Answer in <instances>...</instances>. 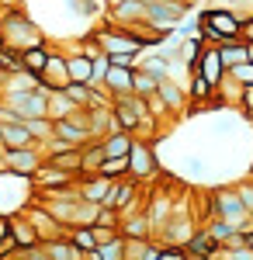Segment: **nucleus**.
<instances>
[{
    "instance_id": "2",
    "label": "nucleus",
    "mask_w": 253,
    "mask_h": 260,
    "mask_svg": "<svg viewBox=\"0 0 253 260\" xmlns=\"http://www.w3.org/2000/svg\"><path fill=\"white\" fill-rule=\"evenodd\" d=\"M212 215L233 222L236 229L250 225V219H253L250 212L243 208V201H239V194H236L233 184H229V187H215V191H212Z\"/></svg>"
},
{
    "instance_id": "39",
    "label": "nucleus",
    "mask_w": 253,
    "mask_h": 260,
    "mask_svg": "<svg viewBox=\"0 0 253 260\" xmlns=\"http://www.w3.org/2000/svg\"><path fill=\"white\" fill-rule=\"evenodd\" d=\"M184 260H212V257H201V253H191V250H187V257Z\"/></svg>"
},
{
    "instance_id": "20",
    "label": "nucleus",
    "mask_w": 253,
    "mask_h": 260,
    "mask_svg": "<svg viewBox=\"0 0 253 260\" xmlns=\"http://www.w3.org/2000/svg\"><path fill=\"white\" fill-rule=\"evenodd\" d=\"M80 111V104L66 90H52L49 94V118L52 121H59V118H70V115H77Z\"/></svg>"
},
{
    "instance_id": "5",
    "label": "nucleus",
    "mask_w": 253,
    "mask_h": 260,
    "mask_svg": "<svg viewBox=\"0 0 253 260\" xmlns=\"http://www.w3.org/2000/svg\"><path fill=\"white\" fill-rule=\"evenodd\" d=\"M156 167H160V160H156V146L149 139H136L132 149H129V174H132L139 184H146V180H153Z\"/></svg>"
},
{
    "instance_id": "33",
    "label": "nucleus",
    "mask_w": 253,
    "mask_h": 260,
    "mask_svg": "<svg viewBox=\"0 0 253 260\" xmlns=\"http://www.w3.org/2000/svg\"><path fill=\"white\" fill-rule=\"evenodd\" d=\"M229 77H233L239 87H253V62H239V66H229Z\"/></svg>"
},
{
    "instance_id": "4",
    "label": "nucleus",
    "mask_w": 253,
    "mask_h": 260,
    "mask_svg": "<svg viewBox=\"0 0 253 260\" xmlns=\"http://www.w3.org/2000/svg\"><path fill=\"white\" fill-rule=\"evenodd\" d=\"M187 11H191V4H184V0H153L146 7V24L149 28H177L187 18Z\"/></svg>"
},
{
    "instance_id": "1",
    "label": "nucleus",
    "mask_w": 253,
    "mask_h": 260,
    "mask_svg": "<svg viewBox=\"0 0 253 260\" xmlns=\"http://www.w3.org/2000/svg\"><path fill=\"white\" fill-rule=\"evenodd\" d=\"M0 28H4V45H11V49H18V52L35 49V45L45 42L42 39V28L28 18L24 11H18V7H11V11L0 14Z\"/></svg>"
},
{
    "instance_id": "34",
    "label": "nucleus",
    "mask_w": 253,
    "mask_h": 260,
    "mask_svg": "<svg viewBox=\"0 0 253 260\" xmlns=\"http://www.w3.org/2000/svg\"><path fill=\"white\" fill-rule=\"evenodd\" d=\"M236 187V194H239V201H243V208L253 215V177H246V180H236L233 184Z\"/></svg>"
},
{
    "instance_id": "8",
    "label": "nucleus",
    "mask_w": 253,
    "mask_h": 260,
    "mask_svg": "<svg viewBox=\"0 0 253 260\" xmlns=\"http://www.w3.org/2000/svg\"><path fill=\"white\" fill-rule=\"evenodd\" d=\"M198 21L212 24L215 31L226 35V39H243V18L233 14V11H226V7H205V11H198Z\"/></svg>"
},
{
    "instance_id": "13",
    "label": "nucleus",
    "mask_w": 253,
    "mask_h": 260,
    "mask_svg": "<svg viewBox=\"0 0 253 260\" xmlns=\"http://www.w3.org/2000/svg\"><path fill=\"white\" fill-rule=\"evenodd\" d=\"M132 73L136 70H121V66H108V73H104V80H101V87L111 94V101L115 98H129L132 94Z\"/></svg>"
},
{
    "instance_id": "45",
    "label": "nucleus",
    "mask_w": 253,
    "mask_h": 260,
    "mask_svg": "<svg viewBox=\"0 0 253 260\" xmlns=\"http://www.w3.org/2000/svg\"><path fill=\"white\" fill-rule=\"evenodd\" d=\"M187 4H198V0H187Z\"/></svg>"
},
{
    "instance_id": "12",
    "label": "nucleus",
    "mask_w": 253,
    "mask_h": 260,
    "mask_svg": "<svg viewBox=\"0 0 253 260\" xmlns=\"http://www.w3.org/2000/svg\"><path fill=\"white\" fill-rule=\"evenodd\" d=\"M11 219V240L18 243V250H31V246H39V233H35V225L28 222L24 212H14V215H7Z\"/></svg>"
},
{
    "instance_id": "23",
    "label": "nucleus",
    "mask_w": 253,
    "mask_h": 260,
    "mask_svg": "<svg viewBox=\"0 0 253 260\" xmlns=\"http://www.w3.org/2000/svg\"><path fill=\"white\" fill-rule=\"evenodd\" d=\"M218 52H222V62H226V70L250 59V45H246V39H229L226 45H218Z\"/></svg>"
},
{
    "instance_id": "3",
    "label": "nucleus",
    "mask_w": 253,
    "mask_h": 260,
    "mask_svg": "<svg viewBox=\"0 0 253 260\" xmlns=\"http://www.w3.org/2000/svg\"><path fill=\"white\" fill-rule=\"evenodd\" d=\"M195 233H198V219H195V215H191V212H174L170 219L160 225L156 240L167 243V246H187Z\"/></svg>"
},
{
    "instance_id": "21",
    "label": "nucleus",
    "mask_w": 253,
    "mask_h": 260,
    "mask_svg": "<svg viewBox=\"0 0 253 260\" xmlns=\"http://www.w3.org/2000/svg\"><path fill=\"white\" fill-rule=\"evenodd\" d=\"M42 246H45L49 260H83V257H87L83 250H77V246H73V240H70V236H62V240H49V243H42Z\"/></svg>"
},
{
    "instance_id": "41",
    "label": "nucleus",
    "mask_w": 253,
    "mask_h": 260,
    "mask_svg": "<svg viewBox=\"0 0 253 260\" xmlns=\"http://www.w3.org/2000/svg\"><path fill=\"white\" fill-rule=\"evenodd\" d=\"M104 4H108V11H111V7H118V4H121V0H104Z\"/></svg>"
},
{
    "instance_id": "18",
    "label": "nucleus",
    "mask_w": 253,
    "mask_h": 260,
    "mask_svg": "<svg viewBox=\"0 0 253 260\" xmlns=\"http://www.w3.org/2000/svg\"><path fill=\"white\" fill-rule=\"evenodd\" d=\"M66 73H70V83H94V62L73 49L66 56Z\"/></svg>"
},
{
    "instance_id": "16",
    "label": "nucleus",
    "mask_w": 253,
    "mask_h": 260,
    "mask_svg": "<svg viewBox=\"0 0 253 260\" xmlns=\"http://www.w3.org/2000/svg\"><path fill=\"white\" fill-rule=\"evenodd\" d=\"M136 70H146L149 77H156V80H167L170 77V56L163 52V49H142V56H139Z\"/></svg>"
},
{
    "instance_id": "26",
    "label": "nucleus",
    "mask_w": 253,
    "mask_h": 260,
    "mask_svg": "<svg viewBox=\"0 0 253 260\" xmlns=\"http://www.w3.org/2000/svg\"><path fill=\"white\" fill-rule=\"evenodd\" d=\"M101 163H104V153H101V142L90 139L83 146V167H80V177H90V174H101Z\"/></svg>"
},
{
    "instance_id": "24",
    "label": "nucleus",
    "mask_w": 253,
    "mask_h": 260,
    "mask_svg": "<svg viewBox=\"0 0 253 260\" xmlns=\"http://www.w3.org/2000/svg\"><path fill=\"white\" fill-rule=\"evenodd\" d=\"M146 215H149V222H153V236L160 233V225L174 215V201L167 198V194H160V198H153L149 205H146Z\"/></svg>"
},
{
    "instance_id": "19",
    "label": "nucleus",
    "mask_w": 253,
    "mask_h": 260,
    "mask_svg": "<svg viewBox=\"0 0 253 260\" xmlns=\"http://www.w3.org/2000/svg\"><path fill=\"white\" fill-rule=\"evenodd\" d=\"M187 250H191V253H201V257H212V260H215L218 253H222V243L215 240V236L208 233V229H205V225H198V233L191 236Z\"/></svg>"
},
{
    "instance_id": "22",
    "label": "nucleus",
    "mask_w": 253,
    "mask_h": 260,
    "mask_svg": "<svg viewBox=\"0 0 253 260\" xmlns=\"http://www.w3.org/2000/svg\"><path fill=\"white\" fill-rule=\"evenodd\" d=\"M31 132H28V125H24V118L21 121H7L4 125V146L7 149H21V146H31Z\"/></svg>"
},
{
    "instance_id": "6",
    "label": "nucleus",
    "mask_w": 253,
    "mask_h": 260,
    "mask_svg": "<svg viewBox=\"0 0 253 260\" xmlns=\"http://www.w3.org/2000/svg\"><path fill=\"white\" fill-rule=\"evenodd\" d=\"M24 215H28V222L35 225V233H39V240L42 243H49V240H62L66 233H70V225H62V222L45 208V205H39V201H31L28 208H24Z\"/></svg>"
},
{
    "instance_id": "38",
    "label": "nucleus",
    "mask_w": 253,
    "mask_h": 260,
    "mask_svg": "<svg viewBox=\"0 0 253 260\" xmlns=\"http://www.w3.org/2000/svg\"><path fill=\"white\" fill-rule=\"evenodd\" d=\"M243 39H246V42H253V18H246V21H243Z\"/></svg>"
},
{
    "instance_id": "42",
    "label": "nucleus",
    "mask_w": 253,
    "mask_h": 260,
    "mask_svg": "<svg viewBox=\"0 0 253 260\" xmlns=\"http://www.w3.org/2000/svg\"><path fill=\"white\" fill-rule=\"evenodd\" d=\"M0 70H4V45H0Z\"/></svg>"
},
{
    "instance_id": "17",
    "label": "nucleus",
    "mask_w": 253,
    "mask_h": 260,
    "mask_svg": "<svg viewBox=\"0 0 253 260\" xmlns=\"http://www.w3.org/2000/svg\"><path fill=\"white\" fill-rule=\"evenodd\" d=\"M101 142V153H104V160H115V156H129V149H132V142H136V136L132 132H111V136H104Z\"/></svg>"
},
{
    "instance_id": "11",
    "label": "nucleus",
    "mask_w": 253,
    "mask_h": 260,
    "mask_svg": "<svg viewBox=\"0 0 253 260\" xmlns=\"http://www.w3.org/2000/svg\"><path fill=\"white\" fill-rule=\"evenodd\" d=\"M111 191H115V180H111V177H104V174L77 177V194H80L83 201H98V205H104Z\"/></svg>"
},
{
    "instance_id": "35",
    "label": "nucleus",
    "mask_w": 253,
    "mask_h": 260,
    "mask_svg": "<svg viewBox=\"0 0 253 260\" xmlns=\"http://www.w3.org/2000/svg\"><path fill=\"white\" fill-rule=\"evenodd\" d=\"M184 257H187V246H167L163 243V250H160L156 260H184Z\"/></svg>"
},
{
    "instance_id": "40",
    "label": "nucleus",
    "mask_w": 253,
    "mask_h": 260,
    "mask_svg": "<svg viewBox=\"0 0 253 260\" xmlns=\"http://www.w3.org/2000/svg\"><path fill=\"white\" fill-rule=\"evenodd\" d=\"M7 153V146H4V125H0V156Z\"/></svg>"
},
{
    "instance_id": "31",
    "label": "nucleus",
    "mask_w": 253,
    "mask_h": 260,
    "mask_svg": "<svg viewBox=\"0 0 253 260\" xmlns=\"http://www.w3.org/2000/svg\"><path fill=\"white\" fill-rule=\"evenodd\" d=\"M24 125H28V132H31V139L39 142H49L52 139V118H24Z\"/></svg>"
},
{
    "instance_id": "43",
    "label": "nucleus",
    "mask_w": 253,
    "mask_h": 260,
    "mask_svg": "<svg viewBox=\"0 0 253 260\" xmlns=\"http://www.w3.org/2000/svg\"><path fill=\"white\" fill-rule=\"evenodd\" d=\"M246 45H250V62H253V42H246Z\"/></svg>"
},
{
    "instance_id": "30",
    "label": "nucleus",
    "mask_w": 253,
    "mask_h": 260,
    "mask_svg": "<svg viewBox=\"0 0 253 260\" xmlns=\"http://www.w3.org/2000/svg\"><path fill=\"white\" fill-rule=\"evenodd\" d=\"M156 87H160V80L149 77L146 70H136V73H132V94H139V98H153Z\"/></svg>"
},
{
    "instance_id": "10",
    "label": "nucleus",
    "mask_w": 253,
    "mask_h": 260,
    "mask_svg": "<svg viewBox=\"0 0 253 260\" xmlns=\"http://www.w3.org/2000/svg\"><path fill=\"white\" fill-rule=\"evenodd\" d=\"M31 184H35V191H56V187H70V184H77V174L59 170L56 163H42L39 170L31 174Z\"/></svg>"
},
{
    "instance_id": "25",
    "label": "nucleus",
    "mask_w": 253,
    "mask_h": 260,
    "mask_svg": "<svg viewBox=\"0 0 253 260\" xmlns=\"http://www.w3.org/2000/svg\"><path fill=\"white\" fill-rule=\"evenodd\" d=\"M49 52H52V45H35V49H24L21 52V66L28 70V73H42L45 70V62H49Z\"/></svg>"
},
{
    "instance_id": "28",
    "label": "nucleus",
    "mask_w": 253,
    "mask_h": 260,
    "mask_svg": "<svg viewBox=\"0 0 253 260\" xmlns=\"http://www.w3.org/2000/svg\"><path fill=\"white\" fill-rule=\"evenodd\" d=\"M212 83L205 80L201 73H191V87H187V98L195 101V104H212Z\"/></svg>"
},
{
    "instance_id": "36",
    "label": "nucleus",
    "mask_w": 253,
    "mask_h": 260,
    "mask_svg": "<svg viewBox=\"0 0 253 260\" xmlns=\"http://www.w3.org/2000/svg\"><path fill=\"white\" fill-rule=\"evenodd\" d=\"M94 236H98V246H104V243L118 240L121 233H118V229H108V225H94Z\"/></svg>"
},
{
    "instance_id": "32",
    "label": "nucleus",
    "mask_w": 253,
    "mask_h": 260,
    "mask_svg": "<svg viewBox=\"0 0 253 260\" xmlns=\"http://www.w3.org/2000/svg\"><path fill=\"white\" fill-rule=\"evenodd\" d=\"M101 174H104V177H111V180L125 177V174H129V156H115V160H104V163H101Z\"/></svg>"
},
{
    "instance_id": "7",
    "label": "nucleus",
    "mask_w": 253,
    "mask_h": 260,
    "mask_svg": "<svg viewBox=\"0 0 253 260\" xmlns=\"http://www.w3.org/2000/svg\"><path fill=\"white\" fill-rule=\"evenodd\" d=\"M4 163H7V170H14L21 177H31L42 163H45V153H42L39 142H31V146H21V149H7L4 153Z\"/></svg>"
},
{
    "instance_id": "14",
    "label": "nucleus",
    "mask_w": 253,
    "mask_h": 260,
    "mask_svg": "<svg viewBox=\"0 0 253 260\" xmlns=\"http://www.w3.org/2000/svg\"><path fill=\"white\" fill-rule=\"evenodd\" d=\"M156 98H160L163 104H167V111H170V115H180V111H184V104H187L184 83H177L174 77L160 80V87H156Z\"/></svg>"
},
{
    "instance_id": "27",
    "label": "nucleus",
    "mask_w": 253,
    "mask_h": 260,
    "mask_svg": "<svg viewBox=\"0 0 253 260\" xmlns=\"http://www.w3.org/2000/svg\"><path fill=\"white\" fill-rule=\"evenodd\" d=\"M77 250L83 253H90V250H98V236H94V225H70V233H66Z\"/></svg>"
},
{
    "instance_id": "15",
    "label": "nucleus",
    "mask_w": 253,
    "mask_h": 260,
    "mask_svg": "<svg viewBox=\"0 0 253 260\" xmlns=\"http://www.w3.org/2000/svg\"><path fill=\"white\" fill-rule=\"evenodd\" d=\"M118 233H121L125 240H153V222H149V215H146V208L125 215L121 225H118Z\"/></svg>"
},
{
    "instance_id": "44",
    "label": "nucleus",
    "mask_w": 253,
    "mask_h": 260,
    "mask_svg": "<svg viewBox=\"0 0 253 260\" xmlns=\"http://www.w3.org/2000/svg\"><path fill=\"white\" fill-rule=\"evenodd\" d=\"M250 177H253V163H250Z\"/></svg>"
},
{
    "instance_id": "37",
    "label": "nucleus",
    "mask_w": 253,
    "mask_h": 260,
    "mask_svg": "<svg viewBox=\"0 0 253 260\" xmlns=\"http://www.w3.org/2000/svg\"><path fill=\"white\" fill-rule=\"evenodd\" d=\"M184 174H195V177H201V174H208V167L201 160H184Z\"/></svg>"
},
{
    "instance_id": "9",
    "label": "nucleus",
    "mask_w": 253,
    "mask_h": 260,
    "mask_svg": "<svg viewBox=\"0 0 253 260\" xmlns=\"http://www.w3.org/2000/svg\"><path fill=\"white\" fill-rule=\"evenodd\" d=\"M195 73H201L205 80L212 83V90L222 83V77H226L229 70H226V62H222L218 45H205V49H201V56H198V62H195Z\"/></svg>"
},
{
    "instance_id": "29",
    "label": "nucleus",
    "mask_w": 253,
    "mask_h": 260,
    "mask_svg": "<svg viewBox=\"0 0 253 260\" xmlns=\"http://www.w3.org/2000/svg\"><path fill=\"white\" fill-rule=\"evenodd\" d=\"M98 215H101V205L98 201H77V215H73V225H98Z\"/></svg>"
}]
</instances>
